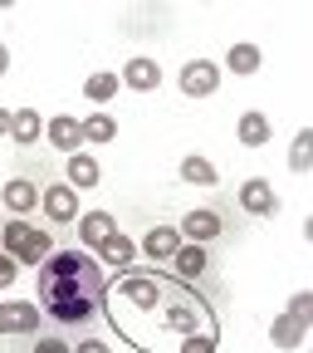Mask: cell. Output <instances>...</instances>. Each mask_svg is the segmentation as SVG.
<instances>
[{
    "label": "cell",
    "mask_w": 313,
    "mask_h": 353,
    "mask_svg": "<svg viewBox=\"0 0 313 353\" xmlns=\"http://www.w3.org/2000/svg\"><path fill=\"white\" fill-rule=\"evenodd\" d=\"M103 319L132 353H215L220 324L211 299L191 285L166 275L162 265H127L108 280Z\"/></svg>",
    "instance_id": "cell-1"
},
{
    "label": "cell",
    "mask_w": 313,
    "mask_h": 353,
    "mask_svg": "<svg viewBox=\"0 0 313 353\" xmlns=\"http://www.w3.org/2000/svg\"><path fill=\"white\" fill-rule=\"evenodd\" d=\"M103 294H108L103 260L88 250H54L34 275V304L59 329H88L103 314Z\"/></svg>",
    "instance_id": "cell-2"
},
{
    "label": "cell",
    "mask_w": 313,
    "mask_h": 353,
    "mask_svg": "<svg viewBox=\"0 0 313 353\" xmlns=\"http://www.w3.org/2000/svg\"><path fill=\"white\" fill-rule=\"evenodd\" d=\"M0 250H6L15 265H39L54 255V236H44L39 226H30V221H10V226H0Z\"/></svg>",
    "instance_id": "cell-3"
},
{
    "label": "cell",
    "mask_w": 313,
    "mask_h": 353,
    "mask_svg": "<svg viewBox=\"0 0 313 353\" xmlns=\"http://www.w3.org/2000/svg\"><path fill=\"white\" fill-rule=\"evenodd\" d=\"M44 329V314L34 299H6L0 304V339H30Z\"/></svg>",
    "instance_id": "cell-4"
},
{
    "label": "cell",
    "mask_w": 313,
    "mask_h": 353,
    "mask_svg": "<svg viewBox=\"0 0 313 353\" xmlns=\"http://www.w3.org/2000/svg\"><path fill=\"white\" fill-rule=\"evenodd\" d=\"M176 231H182V241H191V245H211V241L226 236V216H220L215 206H191Z\"/></svg>",
    "instance_id": "cell-5"
},
{
    "label": "cell",
    "mask_w": 313,
    "mask_h": 353,
    "mask_svg": "<svg viewBox=\"0 0 313 353\" xmlns=\"http://www.w3.org/2000/svg\"><path fill=\"white\" fill-rule=\"evenodd\" d=\"M235 201L250 216H279V192H274V182H264V176H245L235 187Z\"/></svg>",
    "instance_id": "cell-6"
},
{
    "label": "cell",
    "mask_w": 313,
    "mask_h": 353,
    "mask_svg": "<svg viewBox=\"0 0 313 353\" xmlns=\"http://www.w3.org/2000/svg\"><path fill=\"white\" fill-rule=\"evenodd\" d=\"M39 211L54 221V226H69V221H78V192L69 182H54L39 192Z\"/></svg>",
    "instance_id": "cell-7"
},
{
    "label": "cell",
    "mask_w": 313,
    "mask_h": 353,
    "mask_svg": "<svg viewBox=\"0 0 313 353\" xmlns=\"http://www.w3.org/2000/svg\"><path fill=\"white\" fill-rule=\"evenodd\" d=\"M220 88V69L211 59H186L182 64V94L186 99H211Z\"/></svg>",
    "instance_id": "cell-8"
},
{
    "label": "cell",
    "mask_w": 313,
    "mask_h": 353,
    "mask_svg": "<svg viewBox=\"0 0 313 353\" xmlns=\"http://www.w3.org/2000/svg\"><path fill=\"white\" fill-rule=\"evenodd\" d=\"M44 138H50V148H54V152L74 157V152L83 148V128H78V118H74V113H54L50 123H44Z\"/></svg>",
    "instance_id": "cell-9"
},
{
    "label": "cell",
    "mask_w": 313,
    "mask_h": 353,
    "mask_svg": "<svg viewBox=\"0 0 313 353\" xmlns=\"http://www.w3.org/2000/svg\"><path fill=\"white\" fill-rule=\"evenodd\" d=\"M0 201H6V211H10L15 221H25V216L39 206V187L30 182V176H10V182L0 187Z\"/></svg>",
    "instance_id": "cell-10"
},
{
    "label": "cell",
    "mask_w": 313,
    "mask_h": 353,
    "mask_svg": "<svg viewBox=\"0 0 313 353\" xmlns=\"http://www.w3.org/2000/svg\"><path fill=\"white\" fill-rule=\"evenodd\" d=\"M127 88H138V94H152V88L162 83V64L157 59H147V54H132L127 64H122V74H118Z\"/></svg>",
    "instance_id": "cell-11"
},
{
    "label": "cell",
    "mask_w": 313,
    "mask_h": 353,
    "mask_svg": "<svg viewBox=\"0 0 313 353\" xmlns=\"http://www.w3.org/2000/svg\"><path fill=\"white\" fill-rule=\"evenodd\" d=\"M176 250H182V231H176V226H152V231L142 236V255H147L152 265L171 260Z\"/></svg>",
    "instance_id": "cell-12"
},
{
    "label": "cell",
    "mask_w": 313,
    "mask_h": 353,
    "mask_svg": "<svg viewBox=\"0 0 313 353\" xmlns=\"http://www.w3.org/2000/svg\"><path fill=\"white\" fill-rule=\"evenodd\" d=\"M206 270H211V255H206V245L182 241V250L171 255V275H176V280H191V275H206Z\"/></svg>",
    "instance_id": "cell-13"
},
{
    "label": "cell",
    "mask_w": 313,
    "mask_h": 353,
    "mask_svg": "<svg viewBox=\"0 0 313 353\" xmlns=\"http://www.w3.org/2000/svg\"><path fill=\"white\" fill-rule=\"evenodd\" d=\"M39 132H44V118H39L34 108H15V113H10V138H15V148H34Z\"/></svg>",
    "instance_id": "cell-14"
},
{
    "label": "cell",
    "mask_w": 313,
    "mask_h": 353,
    "mask_svg": "<svg viewBox=\"0 0 313 353\" xmlns=\"http://www.w3.org/2000/svg\"><path fill=\"white\" fill-rule=\"evenodd\" d=\"M270 132H274V123L270 118H264V113H240V123H235V138L245 143V148H264V143H270Z\"/></svg>",
    "instance_id": "cell-15"
},
{
    "label": "cell",
    "mask_w": 313,
    "mask_h": 353,
    "mask_svg": "<svg viewBox=\"0 0 313 353\" xmlns=\"http://www.w3.org/2000/svg\"><path fill=\"white\" fill-rule=\"evenodd\" d=\"M64 172H69V187H74V192H88V187H98V176H103V172H98V162L88 157L83 148H78V152L64 162Z\"/></svg>",
    "instance_id": "cell-16"
},
{
    "label": "cell",
    "mask_w": 313,
    "mask_h": 353,
    "mask_svg": "<svg viewBox=\"0 0 313 353\" xmlns=\"http://www.w3.org/2000/svg\"><path fill=\"white\" fill-rule=\"evenodd\" d=\"M113 231H118V226H113L108 211H88V216H78V241H83V245H103Z\"/></svg>",
    "instance_id": "cell-17"
},
{
    "label": "cell",
    "mask_w": 313,
    "mask_h": 353,
    "mask_svg": "<svg viewBox=\"0 0 313 353\" xmlns=\"http://www.w3.org/2000/svg\"><path fill=\"white\" fill-rule=\"evenodd\" d=\"M182 182H196V187H215L220 176H215V167L201 157V152H186L182 157Z\"/></svg>",
    "instance_id": "cell-18"
},
{
    "label": "cell",
    "mask_w": 313,
    "mask_h": 353,
    "mask_svg": "<svg viewBox=\"0 0 313 353\" xmlns=\"http://www.w3.org/2000/svg\"><path fill=\"white\" fill-rule=\"evenodd\" d=\"M78 128H83V143H113L118 138V123L108 113H88V118H78Z\"/></svg>",
    "instance_id": "cell-19"
},
{
    "label": "cell",
    "mask_w": 313,
    "mask_h": 353,
    "mask_svg": "<svg viewBox=\"0 0 313 353\" xmlns=\"http://www.w3.org/2000/svg\"><path fill=\"white\" fill-rule=\"evenodd\" d=\"M226 69H230V74H255V69H259V44H250V39L230 44V54H226Z\"/></svg>",
    "instance_id": "cell-20"
},
{
    "label": "cell",
    "mask_w": 313,
    "mask_h": 353,
    "mask_svg": "<svg viewBox=\"0 0 313 353\" xmlns=\"http://www.w3.org/2000/svg\"><path fill=\"white\" fill-rule=\"evenodd\" d=\"M118 74H108V69H98V74H88L83 79V99H94V103H108L113 94H118Z\"/></svg>",
    "instance_id": "cell-21"
},
{
    "label": "cell",
    "mask_w": 313,
    "mask_h": 353,
    "mask_svg": "<svg viewBox=\"0 0 313 353\" xmlns=\"http://www.w3.org/2000/svg\"><path fill=\"white\" fill-rule=\"evenodd\" d=\"M98 250H103V260H108V265H118V270H127V265H132V255H138V245H132L122 231H113V236H108Z\"/></svg>",
    "instance_id": "cell-22"
},
{
    "label": "cell",
    "mask_w": 313,
    "mask_h": 353,
    "mask_svg": "<svg viewBox=\"0 0 313 353\" xmlns=\"http://www.w3.org/2000/svg\"><path fill=\"white\" fill-rule=\"evenodd\" d=\"M25 353H74V343H69L64 334L39 329V334H30V348H25Z\"/></svg>",
    "instance_id": "cell-23"
},
{
    "label": "cell",
    "mask_w": 313,
    "mask_h": 353,
    "mask_svg": "<svg viewBox=\"0 0 313 353\" xmlns=\"http://www.w3.org/2000/svg\"><path fill=\"white\" fill-rule=\"evenodd\" d=\"M289 167H294V172H308V167H313V132H308V128H299V138H294V148H289Z\"/></svg>",
    "instance_id": "cell-24"
},
{
    "label": "cell",
    "mask_w": 313,
    "mask_h": 353,
    "mask_svg": "<svg viewBox=\"0 0 313 353\" xmlns=\"http://www.w3.org/2000/svg\"><path fill=\"white\" fill-rule=\"evenodd\" d=\"M270 339H274V343H279V348H294V343H299V339H303V324H299V319H289V314H284V319H274V329H270Z\"/></svg>",
    "instance_id": "cell-25"
},
{
    "label": "cell",
    "mask_w": 313,
    "mask_h": 353,
    "mask_svg": "<svg viewBox=\"0 0 313 353\" xmlns=\"http://www.w3.org/2000/svg\"><path fill=\"white\" fill-rule=\"evenodd\" d=\"M308 309H313V294L303 290V294H294V299H289V319H299V324H308Z\"/></svg>",
    "instance_id": "cell-26"
},
{
    "label": "cell",
    "mask_w": 313,
    "mask_h": 353,
    "mask_svg": "<svg viewBox=\"0 0 313 353\" xmlns=\"http://www.w3.org/2000/svg\"><path fill=\"white\" fill-rule=\"evenodd\" d=\"M15 275H20V265H15V260H10L6 250H0V290H6V285H10Z\"/></svg>",
    "instance_id": "cell-27"
},
{
    "label": "cell",
    "mask_w": 313,
    "mask_h": 353,
    "mask_svg": "<svg viewBox=\"0 0 313 353\" xmlns=\"http://www.w3.org/2000/svg\"><path fill=\"white\" fill-rule=\"evenodd\" d=\"M74 353H108V343H98V339H78Z\"/></svg>",
    "instance_id": "cell-28"
},
{
    "label": "cell",
    "mask_w": 313,
    "mask_h": 353,
    "mask_svg": "<svg viewBox=\"0 0 313 353\" xmlns=\"http://www.w3.org/2000/svg\"><path fill=\"white\" fill-rule=\"evenodd\" d=\"M6 69H10V50L0 44V79H6Z\"/></svg>",
    "instance_id": "cell-29"
},
{
    "label": "cell",
    "mask_w": 313,
    "mask_h": 353,
    "mask_svg": "<svg viewBox=\"0 0 313 353\" xmlns=\"http://www.w3.org/2000/svg\"><path fill=\"white\" fill-rule=\"evenodd\" d=\"M10 132V108H0V138Z\"/></svg>",
    "instance_id": "cell-30"
}]
</instances>
